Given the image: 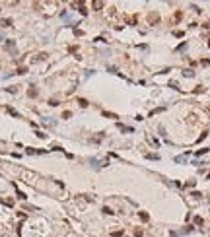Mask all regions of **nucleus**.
Masks as SVG:
<instances>
[{
	"mask_svg": "<svg viewBox=\"0 0 210 237\" xmlns=\"http://www.w3.org/2000/svg\"><path fill=\"white\" fill-rule=\"evenodd\" d=\"M195 91H197V93H202V91H204V87H202V86H197V89H195Z\"/></svg>",
	"mask_w": 210,
	"mask_h": 237,
	"instance_id": "412c9836",
	"label": "nucleus"
},
{
	"mask_svg": "<svg viewBox=\"0 0 210 237\" xmlns=\"http://www.w3.org/2000/svg\"><path fill=\"white\" fill-rule=\"evenodd\" d=\"M10 25H12V20H8V18L2 20V27H10Z\"/></svg>",
	"mask_w": 210,
	"mask_h": 237,
	"instance_id": "9d476101",
	"label": "nucleus"
},
{
	"mask_svg": "<svg viewBox=\"0 0 210 237\" xmlns=\"http://www.w3.org/2000/svg\"><path fill=\"white\" fill-rule=\"evenodd\" d=\"M78 103H80V107H88V101L86 99H78Z\"/></svg>",
	"mask_w": 210,
	"mask_h": 237,
	"instance_id": "9b49d317",
	"label": "nucleus"
},
{
	"mask_svg": "<svg viewBox=\"0 0 210 237\" xmlns=\"http://www.w3.org/2000/svg\"><path fill=\"white\" fill-rule=\"evenodd\" d=\"M138 216H140V220H142V222H148V220H150V216L146 214V212H140Z\"/></svg>",
	"mask_w": 210,
	"mask_h": 237,
	"instance_id": "1a4fd4ad",
	"label": "nucleus"
},
{
	"mask_svg": "<svg viewBox=\"0 0 210 237\" xmlns=\"http://www.w3.org/2000/svg\"><path fill=\"white\" fill-rule=\"evenodd\" d=\"M195 224H197V226H200V224H202V218H199V216H197V218H195Z\"/></svg>",
	"mask_w": 210,
	"mask_h": 237,
	"instance_id": "a211bd4d",
	"label": "nucleus"
},
{
	"mask_svg": "<svg viewBox=\"0 0 210 237\" xmlns=\"http://www.w3.org/2000/svg\"><path fill=\"white\" fill-rule=\"evenodd\" d=\"M91 8H93V10H101V8H103V2H101V0H93V2H91Z\"/></svg>",
	"mask_w": 210,
	"mask_h": 237,
	"instance_id": "7ed1b4c3",
	"label": "nucleus"
},
{
	"mask_svg": "<svg viewBox=\"0 0 210 237\" xmlns=\"http://www.w3.org/2000/svg\"><path fill=\"white\" fill-rule=\"evenodd\" d=\"M45 58H47V53H41V54H37V56L33 58V62L35 60H45Z\"/></svg>",
	"mask_w": 210,
	"mask_h": 237,
	"instance_id": "6e6552de",
	"label": "nucleus"
},
{
	"mask_svg": "<svg viewBox=\"0 0 210 237\" xmlns=\"http://www.w3.org/2000/svg\"><path fill=\"white\" fill-rule=\"evenodd\" d=\"M6 111H8V113H10L12 117H20V113H18V111H16V109H12V107H6Z\"/></svg>",
	"mask_w": 210,
	"mask_h": 237,
	"instance_id": "423d86ee",
	"label": "nucleus"
},
{
	"mask_svg": "<svg viewBox=\"0 0 210 237\" xmlns=\"http://www.w3.org/2000/svg\"><path fill=\"white\" fill-rule=\"evenodd\" d=\"M115 14H117V8H109V18H113Z\"/></svg>",
	"mask_w": 210,
	"mask_h": 237,
	"instance_id": "2eb2a0df",
	"label": "nucleus"
},
{
	"mask_svg": "<svg viewBox=\"0 0 210 237\" xmlns=\"http://www.w3.org/2000/svg\"><path fill=\"white\" fill-rule=\"evenodd\" d=\"M181 18H183V12H181V10H177L175 14H173V18H171V22H173V23H177L179 20H181Z\"/></svg>",
	"mask_w": 210,
	"mask_h": 237,
	"instance_id": "f03ea898",
	"label": "nucleus"
},
{
	"mask_svg": "<svg viewBox=\"0 0 210 237\" xmlns=\"http://www.w3.org/2000/svg\"><path fill=\"white\" fill-rule=\"evenodd\" d=\"M25 72H27V68H25V66H22V68H18V74H25Z\"/></svg>",
	"mask_w": 210,
	"mask_h": 237,
	"instance_id": "dca6fc26",
	"label": "nucleus"
},
{
	"mask_svg": "<svg viewBox=\"0 0 210 237\" xmlns=\"http://www.w3.org/2000/svg\"><path fill=\"white\" fill-rule=\"evenodd\" d=\"M72 117V113H70V111H64V113H62V118H70Z\"/></svg>",
	"mask_w": 210,
	"mask_h": 237,
	"instance_id": "4468645a",
	"label": "nucleus"
},
{
	"mask_svg": "<svg viewBox=\"0 0 210 237\" xmlns=\"http://www.w3.org/2000/svg\"><path fill=\"white\" fill-rule=\"evenodd\" d=\"M2 202L6 206H14V200H12V198H6V200H2Z\"/></svg>",
	"mask_w": 210,
	"mask_h": 237,
	"instance_id": "f8f14e48",
	"label": "nucleus"
},
{
	"mask_svg": "<svg viewBox=\"0 0 210 237\" xmlns=\"http://www.w3.org/2000/svg\"><path fill=\"white\" fill-rule=\"evenodd\" d=\"M111 235H113V237H121V235H123V231H113Z\"/></svg>",
	"mask_w": 210,
	"mask_h": 237,
	"instance_id": "aec40b11",
	"label": "nucleus"
},
{
	"mask_svg": "<svg viewBox=\"0 0 210 237\" xmlns=\"http://www.w3.org/2000/svg\"><path fill=\"white\" fill-rule=\"evenodd\" d=\"M18 196H20V198H22V200H25V194H23L22 191H20V189H18Z\"/></svg>",
	"mask_w": 210,
	"mask_h": 237,
	"instance_id": "4be33fe9",
	"label": "nucleus"
},
{
	"mask_svg": "<svg viewBox=\"0 0 210 237\" xmlns=\"http://www.w3.org/2000/svg\"><path fill=\"white\" fill-rule=\"evenodd\" d=\"M158 22H160V14H158V12H152V14H148V23H150V25H156Z\"/></svg>",
	"mask_w": 210,
	"mask_h": 237,
	"instance_id": "f257e3e1",
	"label": "nucleus"
},
{
	"mask_svg": "<svg viewBox=\"0 0 210 237\" xmlns=\"http://www.w3.org/2000/svg\"><path fill=\"white\" fill-rule=\"evenodd\" d=\"M103 115H105V117H111V118H117V115H113V113H107V111H105Z\"/></svg>",
	"mask_w": 210,
	"mask_h": 237,
	"instance_id": "6ab92c4d",
	"label": "nucleus"
},
{
	"mask_svg": "<svg viewBox=\"0 0 210 237\" xmlns=\"http://www.w3.org/2000/svg\"><path fill=\"white\" fill-rule=\"evenodd\" d=\"M127 22L131 23V25H136V22H138V18H136V16H129V18H127Z\"/></svg>",
	"mask_w": 210,
	"mask_h": 237,
	"instance_id": "20e7f679",
	"label": "nucleus"
},
{
	"mask_svg": "<svg viewBox=\"0 0 210 237\" xmlns=\"http://www.w3.org/2000/svg\"><path fill=\"white\" fill-rule=\"evenodd\" d=\"M206 152H208L206 148H202V150H199V152H197V156H202V154H206Z\"/></svg>",
	"mask_w": 210,
	"mask_h": 237,
	"instance_id": "5701e85b",
	"label": "nucleus"
},
{
	"mask_svg": "<svg viewBox=\"0 0 210 237\" xmlns=\"http://www.w3.org/2000/svg\"><path fill=\"white\" fill-rule=\"evenodd\" d=\"M78 8H80V14H82V16H86V14H88V10H86V6H84L82 2H78Z\"/></svg>",
	"mask_w": 210,
	"mask_h": 237,
	"instance_id": "39448f33",
	"label": "nucleus"
},
{
	"mask_svg": "<svg viewBox=\"0 0 210 237\" xmlns=\"http://www.w3.org/2000/svg\"><path fill=\"white\" fill-rule=\"evenodd\" d=\"M103 214H115V212H113V210H111V208H107V206H105V208H103Z\"/></svg>",
	"mask_w": 210,
	"mask_h": 237,
	"instance_id": "ddd939ff",
	"label": "nucleus"
},
{
	"mask_svg": "<svg viewBox=\"0 0 210 237\" xmlns=\"http://www.w3.org/2000/svg\"><path fill=\"white\" fill-rule=\"evenodd\" d=\"M27 95L29 97H37V89H35V87H29V89H27Z\"/></svg>",
	"mask_w": 210,
	"mask_h": 237,
	"instance_id": "0eeeda50",
	"label": "nucleus"
},
{
	"mask_svg": "<svg viewBox=\"0 0 210 237\" xmlns=\"http://www.w3.org/2000/svg\"><path fill=\"white\" fill-rule=\"evenodd\" d=\"M134 237H142V229H134Z\"/></svg>",
	"mask_w": 210,
	"mask_h": 237,
	"instance_id": "f3484780",
	"label": "nucleus"
}]
</instances>
